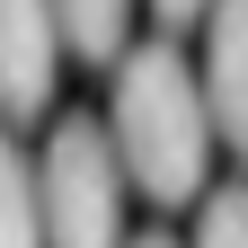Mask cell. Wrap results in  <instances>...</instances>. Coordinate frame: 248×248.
<instances>
[{"mask_svg": "<svg viewBox=\"0 0 248 248\" xmlns=\"http://www.w3.org/2000/svg\"><path fill=\"white\" fill-rule=\"evenodd\" d=\"M213 9V0H151V18H160V27H186V18H204Z\"/></svg>", "mask_w": 248, "mask_h": 248, "instance_id": "obj_8", "label": "cell"}, {"mask_svg": "<svg viewBox=\"0 0 248 248\" xmlns=\"http://www.w3.org/2000/svg\"><path fill=\"white\" fill-rule=\"evenodd\" d=\"M124 248H177V239L169 231H142V239H124Z\"/></svg>", "mask_w": 248, "mask_h": 248, "instance_id": "obj_9", "label": "cell"}, {"mask_svg": "<svg viewBox=\"0 0 248 248\" xmlns=\"http://www.w3.org/2000/svg\"><path fill=\"white\" fill-rule=\"evenodd\" d=\"M53 18H62V53H80V62H124L133 0H53Z\"/></svg>", "mask_w": 248, "mask_h": 248, "instance_id": "obj_5", "label": "cell"}, {"mask_svg": "<svg viewBox=\"0 0 248 248\" xmlns=\"http://www.w3.org/2000/svg\"><path fill=\"white\" fill-rule=\"evenodd\" d=\"M204 107H213V133L248 160V0L204 9Z\"/></svg>", "mask_w": 248, "mask_h": 248, "instance_id": "obj_4", "label": "cell"}, {"mask_svg": "<svg viewBox=\"0 0 248 248\" xmlns=\"http://www.w3.org/2000/svg\"><path fill=\"white\" fill-rule=\"evenodd\" d=\"M124 160L98 115H62L36 160V204H45V248H124Z\"/></svg>", "mask_w": 248, "mask_h": 248, "instance_id": "obj_2", "label": "cell"}, {"mask_svg": "<svg viewBox=\"0 0 248 248\" xmlns=\"http://www.w3.org/2000/svg\"><path fill=\"white\" fill-rule=\"evenodd\" d=\"M107 142L124 177L142 186L151 204H186L204 195V169H213V107H204V71L186 62L169 36H151L115 62V107H107Z\"/></svg>", "mask_w": 248, "mask_h": 248, "instance_id": "obj_1", "label": "cell"}, {"mask_svg": "<svg viewBox=\"0 0 248 248\" xmlns=\"http://www.w3.org/2000/svg\"><path fill=\"white\" fill-rule=\"evenodd\" d=\"M195 248H248V177H231V186H213V195H204Z\"/></svg>", "mask_w": 248, "mask_h": 248, "instance_id": "obj_7", "label": "cell"}, {"mask_svg": "<svg viewBox=\"0 0 248 248\" xmlns=\"http://www.w3.org/2000/svg\"><path fill=\"white\" fill-rule=\"evenodd\" d=\"M0 248H45V204H36V160L0 133Z\"/></svg>", "mask_w": 248, "mask_h": 248, "instance_id": "obj_6", "label": "cell"}, {"mask_svg": "<svg viewBox=\"0 0 248 248\" xmlns=\"http://www.w3.org/2000/svg\"><path fill=\"white\" fill-rule=\"evenodd\" d=\"M62 80V18L53 0H0V115L27 124L53 107Z\"/></svg>", "mask_w": 248, "mask_h": 248, "instance_id": "obj_3", "label": "cell"}]
</instances>
